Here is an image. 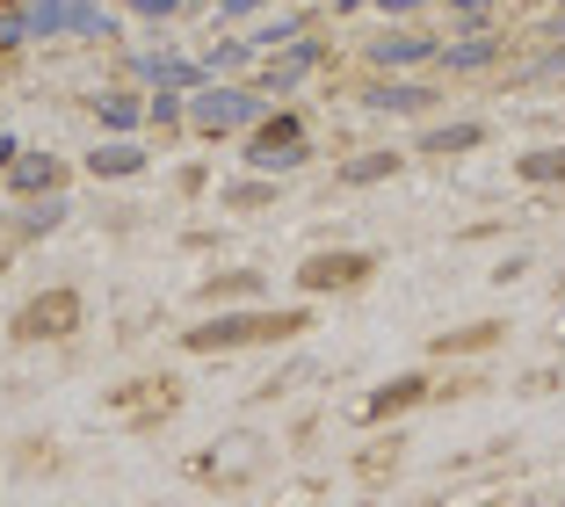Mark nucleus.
Returning a JSON list of instances; mask_svg holds the SVG:
<instances>
[{
	"instance_id": "nucleus-1",
	"label": "nucleus",
	"mask_w": 565,
	"mask_h": 507,
	"mask_svg": "<svg viewBox=\"0 0 565 507\" xmlns=\"http://www.w3.org/2000/svg\"><path fill=\"white\" fill-rule=\"evenodd\" d=\"M312 327L305 311H247V319H217V327H196L189 334V348H203V356H225V348H268V341H298V334Z\"/></svg>"
},
{
	"instance_id": "nucleus-2",
	"label": "nucleus",
	"mask_w": 565,
	"mask_h": 507,
	"mask_svg": "<svg viewBox=\"0 0 565 507\" xmlns=\"http://www.w3.org/2000/svg\"><path fill=\"white\" fill-rule=\"evenodd\" d=\"M73 327H81V297L73 291H44L15 311V341H66Z\"/></svg>"
},
{
	"instance_id": "nucleus-3",
	"label": "nucleus",
	"mask_w": 565,
	"mask_h": 507,
	"mask_svg": "<svg viewBox=\"0 0 565 507\" xmlns=\"http://www.w3.org/2000/svg\"><path fill=\"white\" fill-rule=\"evenodd\" d=\"M174 406H182V392H174L167 377H138L131 392H109V413H117V421H131V427H152V421H167Z\"/></svg>"
},
{
	"instance_id": "nucleus-4",
	"label": "nucleus",
	"mask_w": 565,
	"mask_h": 507,
	"mask_svg": "<svg viewBox=\"0 0 565 507\" xmlns=\"http://www.w3.org/2000/svg\"><path fill=\"white\" fill-rule=\"evenodd\" d=\"M370 268H377L370 254H312V262L298 268V283H305V291H355Z\"/></svg>"
},
{
	"instance_id": "nucleus-5",
	"label": "nucleus",
	"mask_w": 565,
	"mask_h": 507,
	"mask_svg": "<svg viewBox=\"0 0 565 507\" xmlns=\"http://www.w3.org/2000/svg\"><path fill=\"white\" fill-rule=\"evenodd\" d=\"M414 399H428V377H399L392 392H377V399L363 406V421H392V413H406Z\"/></svg>"
},
{
	"instance_id": "nucleus-6",
	"label": "nucleus",
	"mask_w": 565,
	"mask_h": 507,
	"mask_svg": "<svg viewBox=\"0 0 565 507\" xmlns=\"http://www.w3.org/2000/svg\"><path fill=\"white\" fill-rule=\"evenodd\" d=\"M508 500V478H486V486H465V493H449L443 507H500Z\"/></svg>"
},
{
	"instance_id": "nucleus-7",
	"label": "nucleus",
	"mask_w": 565,
	"mask_h": 507,
	"mask_svg": "<svg viewBox=\"0 0 565 507\" xmlns=\"http://www.w3.org/2000/svg\"><path fill=\"white\" fill-rule=\"evenodd\" d=\"M486 341H493V327H471V334H443V341H435V348H443V356H449V348H486Z\"/></svg>"
}]
</instances>
